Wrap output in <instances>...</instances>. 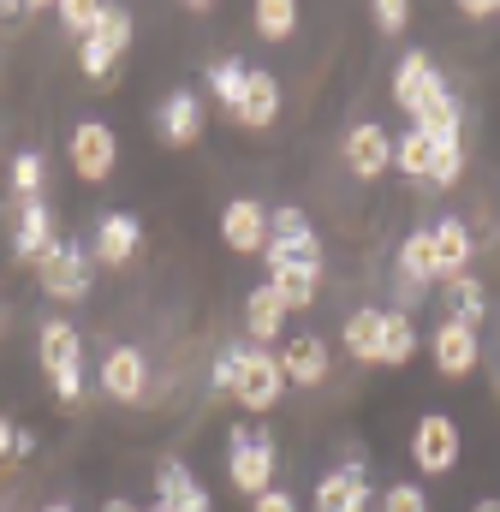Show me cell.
Wrapping results in <instances>:
<instances>
[{"label": "cell", "instance_id": "7bdbcfd3", "mask_svg": "<svg viewBox=\"0 0 500 512\" xmlns=\"http://www.w3.org/2000/svg\"><path fill=\"white\" fill-rule=\"evenodd\" d=\"M42 512H72V507H66V501H54V507H42Z\"/></svg>", "mask_w": 500, "mask_h": 512}, {"label": "cell", "instance_id": "cb8c5ba5", "mask_svg": "<svg viewBox=\"0 0 500 512\" xmlns=\"http://www.w3.org/2000/svg\"><path fill=\"white\" fill-rule=\"evenodd\" d=\"M280 322H286V304H280V292L262 280V286L245 298V328H250V340H256V346H268V340L280 334Z\"/></svg>", "mask_w": 500, "mask_h": 512}, {"label": "cell", "instance_id": "7a4b0ae2", "mask_svg": "<svg viewBox=\"0 0 500 512\" xmlns=\"http://www.w3.org/2000/svg\"><path fill=\"white\" fill-rule=\"evenodd\" d=\"M262 262L268 268H310V274H322V239H316L304 209H274L268 215V251H262Z\"/></svg>", "mask_w": 500, "mask_h": 512}, {"label": "cell", "instance_id": "83f0119b", "mask_svg": "<svg viewBox=\"0 0 500 512\" xmlns=\"http://www.w3.org/2000/svg\"><path fill=\"white\" fill-rule=\"evenodd\" d=\"M447 304H453V322H465V328H483V316H489V292L477 274L447 280Z\"/></svg>", "mask_w": 500, "mask_h": 512}, {"label": "cell", "instance_id": "ffe728a7", "mask_svg": "<svg viewBox=\"0 0 500 512\" xmlns=\"http://www.w3.org/2000/svg\"><path fill=\"white\" fill-rule=\"evenodd\" d=\"M280 370H286V382H298V387H322L328 382V346L316 334H298V340H286Z\"/></svg>", "mask_w": 500, "mask_h": 512}, {"label": "cell", "instance_id": "5b68a950", "mask_svg": "<svg viewBox=\"0 0 500 512\" xmlns=\"http://www.w3.org/2000/svg\"><path fill=\"white\" fill-rule=\"evenodd\" d=\"M90 274H96V256L84 251L78 239H72V245L60 239L54 251L36 262V280H42V292H48V298H60V304H78V298L90 292Z\"/></svg>", "mask_w": 500, "mask_h": 512}, {"label": "cell", "instance_id": "f35d334b", "mask_svg": "<svg viewBox=\"0 0 500 512\" xmlns=\"http://www.w3.org/2000/svg\"><path fill=\"white\" fill-rule=\"evenodd\" d=\"M12 453H18V429L0 417V459H12Z\"/></svg>", "mask_w": 500, "mask_h": 512}, {"label": "cell", "instance_id": "8992f818", "mask_svg": "<svg viewBox=\"0 0 500 512\" xmlns=\"http://www.w3.org/2000/svg\"><path fill=\"white\" fill-rule=\"evenodd\" d=\"M239 405L245 411H268V405H280V393H286V370H280V358L268 352V346H239Z\"/></svg>", "mask_w": 500, "mask_h": 512}, {"label": "cell", "instance_id": "ab89813d", "mask_svg": "<svg viewBox=\"0 0 500 512\" xmlns=\"http://www.w3.org/2000/svg\"><path fill=\"white\" fill-rule=\"evenodd\" d=\"M465 12H471V18H495L500 0H465Z\"/></svg>", "mask_w": 500, "mask_h": 512}, {"label": "cell", "instance_id": "9c48e42d", "mask_svg": "<svg viewBox=\"0 0 500 512\" xmlns=\"http://www.w3.org/2000/svg\"><path fill=\"white\" fill-rule=\"evenodd\" d=\"M429 346H435V370H441L447 382L471 376V370H477V358H483V346H477V328H465V322H453V316L435 328V340H429Z\"/></svg>", "mask_w": 500, "mask_h": 512}, {"label": "cell", "instance_id": "7c38bea8", "mask_svg": "<svg viewBox=\"0 0 500 512\" xmlns=\"http://www.w3.org/2000/svg\"><path fill=\"white\" fill-rule=\"evenodd\" d=\"M346 167L358 173V179H381L387 167H393V131L364 120V126L346 131Z\"/></svg>", "mask_w": 500, "mask_h": 512}, {"label": "cell", "instance_id": "52a82bcc", "mask_svg": "<svg viewBox=\"0 0 500 512\" xmlns=\"http://www.w3.org/2000/svg\"><path fill=\"white\" fill-rule=\"evenodd\" d=\"M131 36H137L131 12H114V6H108L102 30H96L90 42H78V66H84L90 84H108V78H114V66H120V54L131 48Z\"/></svg>", "mask_w": 500, "mask_h": 512}, {"label": "cell", "instance_id": "30bf717a", "mask_svg": "<svg viewBox=\"0 0 500 512\" xmlns=\"http://www.w3.org/2000/svg\"><path fill=\"white\" fill-rule=\"evenodd\" d=\"M370 507V477H364V465H334L322 483H316V495H310V512H358Z\"/></svg>", "mask_w": 500, "mask_h": 512}, {"label": "cell", "instance_id": "9a60e30c", "mask_svg": "<svg viewBox=\"0 0 500 512\" xmlns=\"http://www.w3.org/2000/svg\"><path fill=\"white\" fill-rule=\"evenodd\" d=\"M137 251H143V227H137V215H120V209H114V215H102L90 256H96L102 268H125Z\"/></svg>", "mask_w": 500, "mask_h": 512}, {"label": "cell", "instance_id": "e575fe53", "mask_svg": "<svg viewBox=\"0 0 500 512\" xmlns=\"http://www.w3.org/2000/svg\"><path fill=\"white\" fill-rule=\"evenodd\" d=\"M381 512H429V495H423L417 483H393V489L381 495Z\"/></svg>", "mask_w": 500, "mask_h": 512}, {"label": "cell", "instance_id": "8d00e7d4", "mask_svg": "<svg viewBox=\"0 0 500 512\" xmlns=\"http://www.w3.org/2000/svg\"><path fill=\"white\" fill-rule=\"evenodd\" d=\"M233 382H239V346H233V352L215 364V376H209V387H215V393H233Z\"/></svg>", "mask_w": 500, "mask_h": 512}, {"label": "cell", "instance_id": "3957f363", "mask_svg": "<svg viewBox=\"0 0 500 512\" xmlns=\"http://www.w3.org/2000/svg\"><path fill=\"white\" fill-rule=\"evenodd\" d=\"M227 447H233V459H227L233 489L250 495V501H262V495L274 489V441H268V435H250L245 423H233V429H227Z\"/></svg>", "mask_w": 500, "mask_h": 512}, {"label": "cell", "instance_id": "5bb4252c", "mask_svg": "<svg viewBox=\"0 0 500 512\" xmlns=\"http://www.w3.org/2000/svg\"><path fill=\"white\" fill-rule=\"evenodd\" d=\"M155 131H161L167 149H191L203 137V102H197V90H173L161 102V114H155Z\"/></svg>", "mask_w": 500, "mask_h": 512}, {"label": "cell", "instance_id": "ac0fdd59", "mask_svg": "<svg viewBox=\"0 0 500 512\" xmlns=\"http://www.w3.org/2000/svg\"><path fill=\"white\" fill-rule=\"evenodd\" d=\"M54 245H60V239H54V209H48V203H24V215H18V227H12V251H18V262L36 268Z\"/></svg>", "mask_w": 500, "mask_h": 512}, {"label": "cell", "instance_id": "6da1fadb", "mask_svg": "<svg viewBox=\"0 0 500 512\" xmlns=\"http://www.w3.org/2000/svg\"><path fill=\"white\" fill-rule=\"evenodd\" d=\"M36 352H42V370H48V382H54V399L72 411L78 399H84V346H78V328L72 322H42V334H36Z\"/></svg>", "mask_w": 500, "mask_h": 512}, {"label": "cell", "instance_id": "e0dca14e", "mask_svg": "<svg viewBox=\"0 0 500 512\" xmlns=\"http://www.w3.org/2000/svg\"><path fill=\"white\" fill-rule=\"evenodd\" d=\"M233 120H239V126H274V120H280V78H274V72H256V66H250Z\"/></svg>", "mask_w": 500, "mask_h": 512}, {"label": "cell", "instance_id": "60d3db41", "mask_svg": "<svg viewBox=\"0 0 500 512\" xmlns=\"http://www.w3.org/2000/svg\"><path fill=\"white\" fill-rule=\"evenodd\" d=\"M102 512H137V507H131V501H108Z\"/></svg>", "mask_w": 500, "mask_h": 512}, {"label": "cell", "instance_id": "836d02e7", "mask_svg": "<svg viewBox=\"0 0 500 512\" xmlns=\"http://www.w3.org/2000/svg\"><path fill=\"white\" fill-rule=\"evenodd\" d=\"M245 72H250L245 60H221V66L209 72V84H215V102H221L227 114L239 108V90H245Z\"/></svg>", "mask_w": 500, "mask_h": 512}, {"label": "cell", "instance_id": "d590c367", "mask_svg": "<svg viewBox=\"0 0 500 512\" xmlns=\"http://www.w3.org/2000/svg\"><path fill=\"white\" fill-rule=\"evenodd\" d=\"M405 24H411V6H405V0H375V30L393 36V30H405Z\"/></svg>", "mask_w": 500, "mask_h": 512}, {"label": "cell", "instance_id": "74e56055", "mask_svg": "<svg viewBox=\"0 0 500 512\" xmlns=\"http://www.w3.org/2000/svg\"><path fill=\"white\" fill-rule=\"evenodd\" d=\"M250 512H298V501H292L286 489H268V495H262V501H256Z\"/></svg>", "mask_w": 500, "mask_h": 512}, {"label": "cell", "instance_id": "ee69618b", "mask_svg": "<svg viewBox=\"0 0 500 512\" xmlns=\"http://www.w3.org/2000/svg\"><path fill=\"white\" fill-rule=\"evenodd\" d=\"M358 512H370V507H358Z\"/></svg>", "mask_w": 500, "mask_h": 512}, {"label": "cell", "instance_id": "ba28073f", "mask_svg": "<svg viewBox=\"0 0 500 512\" xmlns=\"http://www.w3.org/2000/svg\"><path fill=\"white\" fill-rule=\"evenodd\" d=\"M411 459H417V471H423V477L453 471V465H459V423H453L447 411L417 417V429H411Z\"/></svg>", "mask_w": 500, "mask_h": 512}, {"label": "cell", "instance_id": "4fadbf2b", "mask_svg": "<svg viewBox=\"0 0 500 512\" xmlns=\"http://www.w3.org/2000/svg\"><path fill=\"white\" fill-rule=\"evenodd\" d=\"M221 239L245 256L268 251V209H262L256 197H233V203L221 209Z\"/></svg>", "mask_w": 500, "mask_h": 512}, {"label": "cell", "instance_id": "b9f144b4", "mask_svg": "<svg viewBox=\"0 0 500 512\" xmlns=\"http://www.w3.org/2000/svg\"><path fill=\"white\" fill-rule=\"evenodd\" d=\"M471 512H500V501H477V507H471Z\"/></svg>", "mask_w": 500, "mask_h": 512}, {"label": "cell", "instance_id": "484cf974", "mask_svg": "<svg viewBox=\"0 0 500 512\" xmlns=\"http://www.w3.org/2000/svg\"><path fill=\"white\" fill-rule=\"evenodd\" d=\"M268 286L280 292V304H286V316H292V310H310V304H316L322 274H310V268H268Z\"/></svg>", "mask_w": 500, "mask_h": 512}, {"label": "cell", "instance_id": "f546056e", "mask_svg": "<svg viewBox=\"0 0 500 512\" xmlns=\"http://www.w3.org/2000/svg\"><path fill=\"white\" fill-rule=\"evenodd\" d=\"M411 352H417V328H411V316L387 310V316H381V364H405Z\"/></svg>", "mask_w": 500, "mask_h": 512}, {"label": "cell", "instance_id": "7402d4cb", "mask_svg": "<svg viewBox=\"0 0 500 512\" xmlns=\"http://www.w3.org/2000/svg\"><path fill=\"white\" fill-rule=\"evenodd\" d=\"M399 280L405 286H435L441 280V256H435V233L429 227L405 233V245H399Z\"/></svg>", "mask_w": 500, "mask_h": 512}, {"label": "cell", "instance_id": "8fae6325", "mask_svg": "<svg viewBox=\"0 0 500 512\" xmlns=\"http://www.w3.org/2000/svg\"><path fill=\"white\" fill-rule=\"evenodd\" d=\"M155 512H209V489L191 477V465H179V459H161L155 465Z\"/></svg>", "mask_w": 500, "mask_h": 512}, {"label": "cell", "instance_id": "1f68e13d", "mask_svg": "<svg viewBox=\"0 0 500 512\" xmlns=\"http://www.w3.org/2000/svg\"><path fill=\"white\" fill-rule=\"evenodd\" d=\"M459 173H465V143L459 137L453 143H435V167H429L423 191H447V185H459Z\"/></svg>", "mask_w": 500, "mask_h": 512}, {"label": "cell", "instance_id": "f1b7e54d", "mask_svg": "<svg viewBox=\"0 0 500 512\" xmlns=\"http://www.w3.org/2000/svg\"><path fill=\"white\" fill-rule=\"evenodd\" d=\"M250 18H256V36H262V42H286V36L298 30V6H292V0H256Z\"/></svg>", "mask_w": 500, "mask_h": 512}, {"label": "cell", "instance_id": "44dd1931", "mask_svg": "<svg viewBox=\"0 0 500 512\" xmlns=\"http://www.w3.org/2000/svg\"><path fill=\"white\" fill-rule=\"evenodd\" d=\"M429 233H435V256H441V280H459V274H471V251H477V239H471V227H465L459 215L435 221Z\"/></svg>", "mask_w": 500, "mask_h": 512}, {"label": "cell", "instance_id": "d6986e66", "mask_svg": "<svg viewBox=\"0 0 500 512\" xmlns=\"http://www.w3.org/2000/svg\"><path fill=\"white\" fill-rule=\"evenodd\" d=\"M435 84H441V72H435V60H429L423 48H411V54L393 66V102H399L405 114H417V102H423Z\"/></svg>", "mask_w": 500, "mask_h": 512}, {"label": "cell", "instance_id": "d6a6232c", "mask_svg": "<svg viewBox=\"0 0 500 512\" xmlns=\"http://www.w3.org/2000/svg\"><path fill=\"white\" fill-rule=\"evenodd\" d=\"M42 179H48L42 155H36V149H24V155L12 161V191H18L24 203H42Z\"/></svg>", "mask_w": 500, "mask_h": 512}, {"label": "cell", "instance_id": "603a6c76", "mask_svg": "<svg viewBox=\"0 0 500 512\" xmlns=\"http://www.w3.org/2000/svg\"><path fill=\"white\" fill-rule=\"evenodd\" d=\"M411 126L429 131L435 143H453V137H459V102H453V90H447V84H435V90H429V96L417 102Z\"/></svg>", "mask_w": 500, "mask_h": 512}, {"label": "cell", "instance_id": "4dcf8cb0", "mask_svg": "<svg viewBox=\"0 0 500 512\" xmlns=\"http://www.w3.org/2000/svg\"><path fill=\"white\" fill-rule=\"evenodd\" d=\"M102 18H108L102 0H60V24H66V36H78V42H90V36L102 30Z\"/></svg>", "mask_w": 500, "mask_h": 512}, {"label": "cell", "instance_id": "277c9868", "mask_svg": "<svg viewBox=\"0 0 500 512\" xmlns=\"http://www.w3.org/2000/svg\"><path fill=\"white\" fill-rule=\"evenodd\" d=\"M66 161H72V173L84 185H102L120 167V137H114V126L108 120H78V126L66 131Z\"/></svg>", "mask_w": 500, "mask_h": 512}, {"label": "cell", "instance_id": "d4e9b609", "mask_svg": "<svg viewBox=\"0 0 500 512\" xmlns=\"http://www.w3.org/2000/svg\"><path fill=\"white\" fill-rule=\"evenodd\" d=\"M381 316H387V310H358V316H346V328H340V340H346V352H352L358 364H381Z\"/></svg>", "mask_w": 500, "mask_h": 512}, {"label": "cell", "instance_id": "4316f807", "mask_svg": "<svg viewBox=\"0 0 500 512\" xmlns=\"http://www.w3.org/2000/svg\"><path fill=\"white\" fill-rule=\"evenodd\" d=\"M393 167H399V173H405V179H417V185H423V179H429V167H435V137H429V131H405V137H393Z\"/></svg>", "mask_w": 500, "mask_h": 512}, {"label": "cell", "instance_id": "2e32d148", "mask_svg": "<svg viewBox=\"0 0 500 512\" xmlns=\"http://www.w3.org/2000/svg\"><path fill=\"white\" fill-rule=\"evenodd\" d=\"M143 387H149L143 352H137V346H114V352L102 358V393L120 399V405H131V399H143Z\"/></svg>", "mask_w": 500, "mask_h": 512}]
</instances>
